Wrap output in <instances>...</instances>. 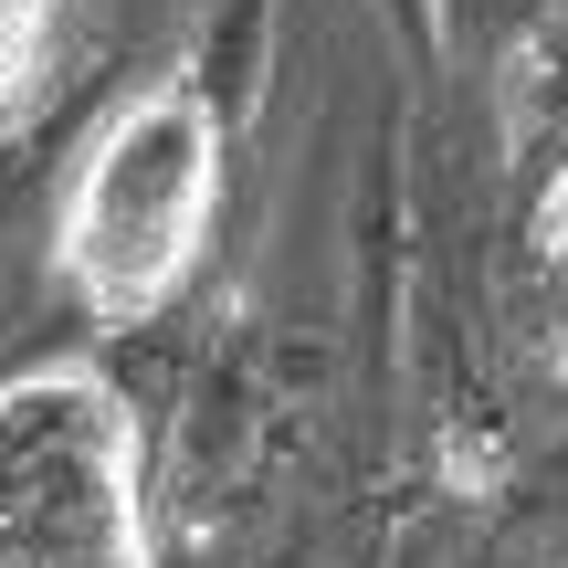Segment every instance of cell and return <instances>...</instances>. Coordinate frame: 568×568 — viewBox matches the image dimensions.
Returning <instances> with one entry per match:
<instances>
[{"label":"cell","instance_id":"4","mask_svg":"<svg viewBox=\"0 0 568 568\" xmlns=\"http://www.w3.org/2000/svg\"><path fill=\"white\" fill-rule=\"evenodd\" d=\"M537 232H548V253H558V264H568V180L548 190V211H537Z\"/></svg>","mask_w":568,"mask_h":568},{"label":"cell","instance_id":"2","mask_svg":"<svg viewBox=\"0 0 568 568\" xmlns=\"http://www.w3.org/2000/svg\"><path fill=\"white\" fill-rule=\"evenodd\" d=\"M0 568H159L148 422L95 358L0 379Z\"/></svg>","mask_w":568,"mask_h":568},{"label":"cell","instance_id":"3","mask_svg":"<svg viewBox=\"0 0 568 568\" xmlns=\"http://www.w3.org/2000/svg\"><path fill=\"white\" fill-rule=\"evenodd\" d=\"M53 32H63V0H0V105H21L42 84Z\"/></svg>","mask_w":568,"mask_h":568},{"label":"cell","instance_id":"1","mask_svg":"<svg viewBox=\"0 0 568 568\" xmlns=\"http://www.w3.org/2000/svg\"><path fill=\"white\" fill-rule=\"evenodd\" d=\"M211 222H222V116L201 84H148L74 159L53 264L95 326H148L201 274Z\"/></svg>","mask_w":568,"mask_h":568}]
</instances>
